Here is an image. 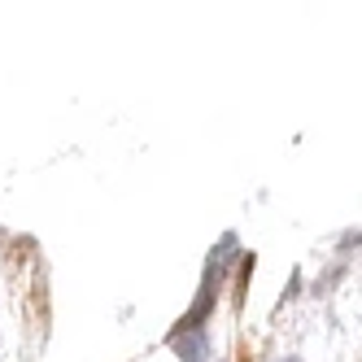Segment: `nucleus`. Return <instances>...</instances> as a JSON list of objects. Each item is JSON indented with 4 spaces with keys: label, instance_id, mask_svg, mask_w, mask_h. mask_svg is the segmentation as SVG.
Returning <instances> with one entry per match:
<instances>
[{
    "label": "nucleus",
    "instance_id": "f257e3e1",
    "mask_svg": "<svg viewBox=\"0 0 362 362\" xmlns=\"http://www.w3.org/2000/svg\"><path fill=\"white\" fill-rule=\"evenodd\" d=\"M175 345H179V358L184 362H201L205 358V336H175Z\"/></svg>",
    "mask_w": 362,
    "mask_h": 362
}]
</instances>
